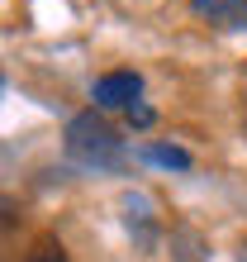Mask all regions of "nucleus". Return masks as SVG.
I'll list each match as a JSON object with an SVG mask.
<instances>
[{
	"label": "nucleus",
	"instance_id": "nucleus-8",
	"mask_svg": "<svg viewBox=\"0 0 247 262\" xmlns=\"http://www.w3.org/2000/svg\"><path fill=\"white\" fill-rule=\"evenodd\" d=\"M0 96H5V76H0Z\"/></svg>",
	"mask_w": 247,
	"mask_h": 262
},
{
	"label": "nucleus",
	"instance_id": "nucleus-1",
	"mask_svg": "<svg viewBox=\"0 0 247 262\" xmlns=\"http://www.w3.org/2000/svg\"><path fill=\"white\" fill-rule=\"evenodd\" d=\"M67 158L90 172H114L124 167V138L100 110H81L67 119Z\"/></svg>",
	"mask_w": 247,
	"mask_h": 262
},
{
	"label": "nucleus",
	"instance_id": "nucleus-7",
	"mask_svg": "<svg viewBox=\"0 0 247 262\" xmlns=\"http://www.w3.org/2000/svg\"><path fill=\"white\" fill-rule=\"evenodd\" d=\"M29 262H71V257H67V253H62V248H57V243H43V248H38L34 257H29Z\"/></svg>",
	"mask_w": 247,
	"mask_h": 262
},
{
	"label": "nucleus",
	"instance_id": "nucleus-5",
	"mask_svg": "<svg viewBox=\"0 0 247 262\" xmlns=\"http://www.w3.org/2000/svg\"><path fill=\"white\" fill-rule=\"evenodd\" d=\"M143 158H147L152 167H166V172H190V152L176 148V143H147Z\"/></svg>",
	"mask_w": 247,
	"mask_h": 262
},
{
	"label": "nucleus",
	"instance_id": "nucleus-9",
	"mask_svg": "<svg viewBox=\"0 0 247 262\" xmlns=\"http://www.w3.org/2000/svg\"><path fill=\"white\" fill-rule=\"evenodd\" d=\"M242 262H247V248H242Z\"/></svg>",
	"mask_w": 247,
	"mask_h": 262
},
{
	"label": "nucleus",
	"instance_id": "nucleus-4",
	"mask_svg": "<svg viewBox=\"0 0 247 262\" xmlns=\"http://www.w3.org/2000/svg\"><path fill=\"white\" fill-rule=\"evenodd\" d=\"M185 5H190L195 19H205L214 29H228V34L247 29V0H185Z\"/></svg>",
	"mask_w": 247,
	"mask_h": 262
},
{
	"label": "nucleus",
	"instance_id": "nucleus-10",
	"mask_svg": "<svg viewBox=\"0 0 247 262\" xmlns=\"http://www.w3.org/2000/svg\"><path fill=\"white\" fill-rule=\"evenodd\" d=\"M242 138H247V124H242Z\"/></svg>",
	"mask_w": 247,
	"mask_h": 262
},
{
	"label": "nucleus",
	"instance_id": "nucleus-3",
	"mask_svg": "<svg viewBox=\"0 0 247 262\" xmlns=\"http://www.w3.org/2000/svg\"><path fill=\"white\" fill-rule=\"evenodd\" d=\"M124 229H129L133 248H143V253L157 248V238H162V220H157V205H152V195H143V191H129V195H124Z\"/></svg>",
	"mask_w": 247,
	"mask_h": 262
},
{
	"label": "nucleus",
	"instance_id": "nucleus-6",
	"mask_svg": "<svg viewBox=\"0 0 247 262\" xmlns=\"http://www.w3.org/2000/svg\"><path fill=\"white\" fill-rule=\"evenodd\" d=\"M124 119H129L133 129H152V124H157V110H152V105H143V100H138V105H129V110H124Z\"/></svg>",
	"mask_w": 247,
	"mask_h": 262
},
{
	"label": "nucleus",
	"instance_id": "nucleus-2",
	"mask_svg": "<svg viewBox=\"0 0 247 262\" xmlns=\"http://www.w3.org/2000/svg\"><path fill=\"white\" fill-rule=\"evenodd\" d=\"M90 100H95V110H129V105L143 100V76L138 72H105L90 81Z\"/></svg>",
	"mask_w": 247,
	"mask_h": 262
}]
</instances>
